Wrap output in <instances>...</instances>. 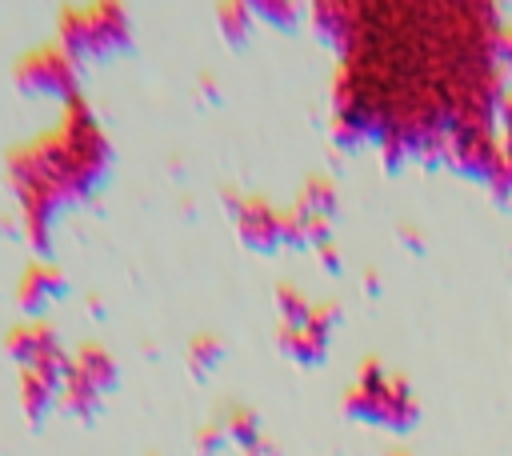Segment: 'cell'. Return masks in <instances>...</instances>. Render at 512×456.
Returning <instances> with one entry per match:
<instances>
[{
	"label": "cell",
	"instance_id": "1",
	"mask_svg": "<svg viewBox=\"0 0 512 456\" xmlns=\"http://www.w3.org/2000/svg\"><path fill=\"white\" fill-rule=\"evenodd\" d=\"M112 144L84 96L60 108V120L8 152V184L20 204L24 236L36 252L52 248L56 212L84 200L108 172Z\"/></svg>",
	"mask_w": 512,
	"mask_h": 456
},
{
	"label": "cell",
	"instance_id": "4",
	"mask_svg": "<svg viewBox=\"0 0 512 456\" xmlns=\"http://www.w3.org/2000/svg\"><path fill=\"white\" fill-rule=\"evenodd\" d=\"M12 80L24 96L60 100V108L80 96V64L60 44H40V48L24 52L12 64Z\"/></svg>",
	"mask_w": 512,
	"mask_h": 456
},
{
	"label": "cell",
	"instance_id": "3",
	"mask_svg": "<svg viewBox=\"0 0 512 456\" xmlns=\"http://www.w3.org/2000/svg\"><path fill=\"white\" fill-rule=\"evenodd\" d=\"M344 404L352 416L388 424V428H412L416 424V400L408 384L380 368V360H364L356 384L344 392Z\"/></svg>",
	"mask_w": 512,
	"mask_h": 456
},
{
	"label": "cell",
	"instance_id": "9",
	"mask_svg": "<svg viewBox=\"0 0 512 456\" xmlns=\"http://www.w3.org/2000/svg\"><path fill=\"white\" fill-rule=\"evenodd\" d=\"M68 372H76L80 380H88L100 396L116 384V360H112V352L108 348H100V344H80L76 352H68Z\"/></svg>",
	"mask_w": 512,
	"mask_h": 456
},
{
	"label": "cell",
	"instance_id": "7",
	"mask_svg": "<svg viewBox=\"0 0 512 456\" xmlns=\"http://www.w3.org/2000/svg\"><path fill=\"white\" fill-rule=\"evenodd\" d=\"M236 228H240L244 244H252V248H276L280 244V212L264 196L236 200Z\"/></svg>",
	"mask_w": 512,
	"mask_h": 456
},
{
	"label": "cell",
	"instance_id": "11",
	"mask_svg": "<svg viewBox=\"0 0 512 456\" xmlns=\"http://www.w3.org/2000/svg\"><path fill=\"white\" fill-rule=\"evenodd\" d=\"M496 112H500V164H496L492 188L512 192V96H500Z\"/></svg>",
	"mask_w": 512,
	"mask_h": 456
},
{
	"label": "cell",
	"instance_id": "5",
	"mask_svg": "<svg viewBox=\"0 0 512 456\" xmlns=\"http://www.w3.org/2000/svg\"><path fill=\"white\" fill-rule=\"evenodd\" d=\"M4 348H8V356L20 368H32V372L64 384V376H68V348L60 344V336H56V328L48 320L36 316V320H24V324L8 328Z\"/></svg>",
	"mask_w": 512,
	"mask_h": 456
},
{
	"label": "cell",
	"instance_id": "12",
	"mask_svg": "<svg viewBox=\"0 0 512 456\" xmlns=\"http://www.w3.org/2000/svg\"><path fill=\"white\" fill-rule=\"evenodd\" d=\"M224 432L248 452V456H264V440H260V428H256V416L248 408H232L228 420H224Z\"/></svg>",
	"mask_w": 512,
	"mask_h": 456
},
{
	"label": "cell",
	"instance_id": "16",
	"mask_svg": "<svg viewBox=\"0 0 512 456\" xmlns=\"http://www.w3.org/2000/svg\"><path fill=\"white\" fill-rule=\"evenodd\" d=\"M252 12L272 16V20H280V24H288V20H296V16H300V8H296V4H256Z\"/></svg>",
	"mask_w": 512,
	"mask_h": 456
},
{
	"label": "cell",
	"instance_id": "8",
	"mask_svg": "<svg viewBox=\"0 0 512 456\" xmlns=\"http://www.w3.org/2000/svg\"><path fill=\"white\" fill-rule=\"evenodd\" d=\"M56 296H64V276H60L52 264H28L24 276H20V284H16V304H20V312L36 316V312H44L48 300H56Z\"/></svg>",
	"mask_w": 512,
	"mask_h": 456
},
{
	"label": "cell",
	"instance_id": "2",
	"mask_svg": "<svg viewBox=\"0 0 512 456\" xmlns=\"http://www.w3.org/2000/svg\"><path fill=\"white\" fill-rule=\"evenodd\" d=\"M56 44L80 60H104L132 44V24L120 4H72L56 20Z\"/></svg>",
	"mask_w": 512,
	"mask_h": 456
},
{
	"label": "cell",
	"instance_id": "14",
	"mask_svg": "<svg viewBox=\"0 0 512 456\" xmlns=\"http://www.w3.org/2000/svg\"><path fill=\"white\" fill-rule=\"evenodd\" d=\"M248 20H252V8L248 4H220V24L232 40H240L248 32Z\"/></svg>",
	"mask_w": 512,
	"mask_h": 456
},
{
	"label": "cell",
	"instance_id": "15",
	"mask_svg": "<svg viewBox=\"0 0 512 456\" xmlns=\"http://www.w3.org/2000/svg\"><path fill=\"white\" fill-rule=\"evenodd\" d=\"M492 56H496V64H508V68H512V24H500V28H496Z\"/></svg>",
	"mask_w": 512,
	"mask_h": 456
},
{
	"label": "cell",
	"instance_id": "10",
	"mask_svg": "<svg viewBox=\"0 0 512 456\" xmlns=\"http://www.w3.org/2000/svg\"><path fill=\"white\" fill-rule=\"evenodd\" d=\"M16 392H20V408H24V416L32 424H40L52 404H60V380H48V376H40L32 368H20Z\"/></svg>",
	"mask_w": 512,
	"mask_h": 456
},
{
	"label": "cell",
	"instance_id": "13",
	"mask_svg": "<svg viewBox=\"0 0 512 456\" xmlns=\"http://www.w3.org/2000/svg\"><path fill=\"white\" fill-rule=\"evenodd\" d=\"M220 356H224V344H220L216 336H196V340L188 344V364H192L196 372H208Z\"/></svg>",
	"mask_w": 512,
	"mask_h": 456
},
{
	"label": "cell",
	"instance_id": "6",
	"mask_svg": "<svg viewBox=\"0 0 512 456\" xmlns=\"http://www.w3.org/2000/svg\"><path fill=\"white\" fill-rule=\"evenodd\" d=\"M336 304H312L308 320L296 324V328H280V344L288 356L304 360V364H316L324 360V344H328V328L336 324Z\"/></svg>",
	"mask_w": 512,
	"mask_h": 456
}]
</instances>
